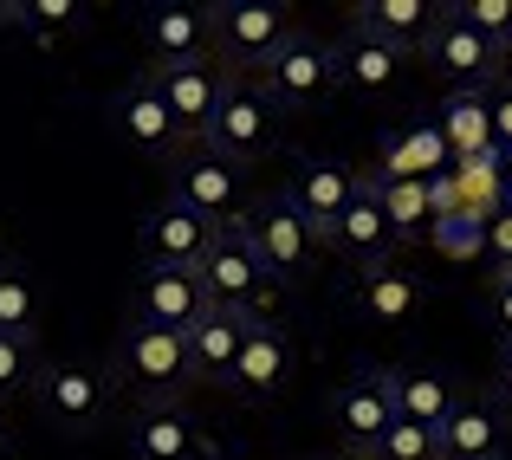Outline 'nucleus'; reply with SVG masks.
<instances>
[{
    "mask_svg": "<svg viewBox=\"0 0 512 460\" xmlns=\"http://www.w3.org/2000/svg\"><path fill=\"white\" fill-rule=\"evenodd\" d=\"M422 59L435 65L441 78H454V91H493V85H500V46L480 39L467 20H454L448 7H441L435 33L422 39Z\"/></svg>",
    "mask_w": 512,
    "mask_h": 460,
    "instance_id": "obj_10",
    "label": "nucleus"
},
{
    "mask_svg": "<svg viewBox=\"0 0 512 460\" xmlns=\"http://www.w3.org/2000/svg\"><path fill=\"white\" fill-rule=\"evenodd\" d=\"M506 208H512V150H506Z\"/></svg>",
    "mask_w": 512,
    "mask_h": 460,
    "instance_id": "obj_40",
    "label": "nucleus"
},
{
    "mask_svg": "<svg viewBox=\"0 0 512 460\" xmlns=\"http://www.w3.org/2000/svg\"><path fill=\"white\" fill-rule=\"evenodd\" d=\"M208 39L234 65L266 72V59L292 39V13L279 7V0H214L208 7Z\"/></svg>",
    "mask_w": 512,
    "mask_h": 460,
    "instance_id": "obj_5",
    "label": "nucleus"
},
{
    "mask_svg": "<svg viewBox=\"0 0 512 460\" xmlns=\"http://www.w3.org/2000/svg\"><path fill=\"white\" fill-rule=\"evenodd\" d=\"M13 20L33 26V33H52V26L85 20V7H78V0H26V7H13Z\"/></svg>",
    "mask_w": 512,
    "mask_h": 460,
    "instance_id": "obj_34",
    "label": "nucleus"
},
{
    "mask_svg": "<svg viewBox=\"0 0 512 460\" xmlns=\"http://www.w3.org/2000/svg\"><path fill=\"white\" fill-rule=\"evenodd\" d=\"M389 402H396V422L441 428L454 415V402H461V389L441 370H389Z\"/></svg>",
    "mask_w": 512,
    "mask_h": 460,
    "instance_id": "obj_25",
    "label": "nucleus"
},
{
    "mask_svg": "<svg viewBox=\"0 0 512 460\" xmlns=\"http://www.w3.org/2000/svg\"><path fill=\"white\" fill-rule=\"evenodd\" d=\"M279 143V104L266 98L253 78H227V91H221V104H214V124H208V137H201V150H214V156H227V162H260L266 150Z\"/></svg>",
    "mask_w": 512,
    "mask_h": 460,
    "instance_id": "obj_2",
    "label": "nucleus"
},
{
    "mask_svg": "<svg viewBox=\"0 0 512 460\" xmlns=\"http://www.w3.org/2000/svg\"><path fill=\"white\" fill-rule=\"evenodd\" d=\"M247 324L240 311H201L195 331H188V370H195V383H214L227 389L234 383V363H240V344H247Z\"/></svg>",
    "mask_w": 512,
    "mask_h": 460,
    "instance_id": "obj_21",
    "label": "nucleus"
},
{
    "mask_svg": "<svg viewBox=\"0 0 512 460\" xmlns=\"http://www.w3.org/2000/svg\"><path fill=\"white\" fill-rule=\"evenodd\" d=\"M33 402L59 435H91L111 409V376L91 370V363H39Z\"/></svg>",
    "mask_w": 512,
    "mask_h": 460,
    "instance_id": "obj_4",
    "label": "nucleus"
},
{
    "mask_svg": "<svg viewBox=\"0 0 512 460\" xmlns=\"http://www.w3.org/2000/svg\"><path fill=\"white\" fill-rule=\"evenodd\" d=\"M111 383L130 389V396H143V409H150V402H182V389L195 383V370H188V337L130 318L124 337H117V350H111Z\"/></svg>",
    "mask_w": 512,
    "mask_h": 460,
    "instance_id": "obj_1",
    "label": "nucleus"
},
{
    "mask_svg": "<svg viewBox=\"0 0 512 460\" xmlns=\"http://www.w3.org/2000/svg\"><path fill=\"white\" fill-rule=\"evenodd\" d=\"M111 124H117V137H124L130 150H143V156H175V150H182V130H175L163 91H156V72H143V78H130V85H117Z\"/></svg>",
    "mask_w": 512,
    "mask_h": 460,
    "instance_id": "obj_11",
    "label": "nucleus"
},
{
    "mask_svg": "<svg viewBox=\"0 0 512 460\" xmlns=\"http://www.w3.org/2000/svg\"><path fill=\"white\" fill-rule=\"evenodd\" d=\"M331 59H338V91L383 98V91L402 78V59H409V52L389 46V39H376V33H363V26H350L338 46H331Z\"/></svg>",
    "mask_w": 512,
    "mask_h": 460,
    "instance_id": "obj_20",
    "label": "nucleus"
},
{
    "mask_svg": "<svg viewBox=\"0 0 512 460\" xmlns=\"http://www.w3.org/2000/svg\"><path fill=\"white\" fill-rule=\"evenodd\" d=\"M370 188H376V201H383V214H389V234H396V247L428 240V227H435L428 182H383V175H370Z\"/></svg>",
    "mask_w": 512,
    "mask_h": 460,
    "instance_id": "obj_28",
    "label": "nucleus"
},
{
    "mask_svg": "<svg viewBox=\"0 0 512 460\" xmlns=\"http://www.w3.org/2000/svg\"><path fill=\"white\" fill-rule=\"evenodd\" d=\"M325 247L344 253V260H357L363 273H370V266H389V253H396V234H389V214H383V201H376L370 175H363L357 201L338 214V227L325 234Z\"/></svg>",
    "mask_w": 512,
    "mask_h": 460,
    "instance_id": "obj_18",
    "label": "nucleus"
},
{
    "mask_svg": "<svg viewBox=\"0 0 512 460\" xmlns=\"http://www.w3.org/2000/svg\"><path fill=\"white\" fill-rule=\"evenodd\" d=\"M0 266H7V247H0Z\"/></svg>",
    "mask_w": 512,
    "mask_h": 460,
    "instance_id": "obj_42",
    "label": "nucleus"
},
{
    "mask_svg": "<svg viewBox=\"0 0 512 460\" xmlns=\"http://www.w3.org/2000/svg\"><path fill=\"white\" fill-rule=\"evenodd\" d=\"M143 39H150L156 65H188L208 46V7H182V0H163V7L143 13Z\"/></svg>",
    "mask_w": 512,
    "mask_h": 460,
    "instance_id": "obj_24",
    "label": "nucleus"
},
{
    "mask_svg": "<svg viewBox=\"0 0 512 460\" xmlns=\"http://www.w3.org/2000/svg\"><path fill=\"white\" fill-rule=\"evenodd\" d=\"M39 331V279L26 266H0V337H26L33 344Z\"/></svg>",
    "mask_w": 512,
    "mask_h": 460,
    "instance_id": "obj_29",
    "label": "nucleus"
},
{
    "mask_svg": "<svg viewBox=\"0 0 512 460\" xmlns=\"http://www.w3.org/2000/svg\"><path fill=\"white\" fill-rule=\"evenodd\" d=\"M487 111H493V143L512 150V85H493L487 91Z\"/></svg>",
    "mask_w": 512,
    "mask_h": 460,
    "instance_id": "obj_37",
    "label": "nucleus"
},
{
    "mask_svg": "<svg viewBox=\"0 0 512 460\" xmlns=\"http://www.w3.org/2000/svg\"><path fill=\"white\" fill-rule=\"evenodd\" d=\"M39 376V350L26 344V337H0V409H7L13 396H26Z\"/></svg>",
    "mask_w": 512,
    "mask_h": 460,
    "instance_id": "obj_31",
    "label": "nucleus"
},
{
    "mask_svg": "<svg viewBox=\"0 0 512 460\" xmlns=\"http://www.w3.org/2000/svg\"><path fill=\"white\" fill-rule=\"evenodd\" d=\"M0 460H13V448H7V428H0Z\"/></svg>",
    "mask_w": 512,
    "mask_h": 460,
    "instance_id": "obj_41",
    "label": "nucleus"
},
{
    "mask_svg": "<svg viewBox=\"0 0 512 460\" xmlns=\"http://www.w3.org/2000/svg\"><path fill=\"white\" fill-rule=\"evenodd\" d=\"M156 91H163L175 130H182V143H201L214 124V104H221L227 78L214 72L208 59H188V65H156Z\"/></svg>",
    "mask_w": 512,
    "mask_h": 460,
    "instance_id": "obj_12",
    "label": "nucleus"
},
{
    "mask_svg": "<svg viewBox=\"0 0 512 460\" xmlns=\"http://www.w3.org/2000/svg\"><path fill=\"white\" fill-rule=\"evenodd\" d=\"M260 91L279 104V111H312V104H325L331 91H338V59H331L325 39L292 33L286 46H279L273 59H266Z\"/></svg>",
    "mask_w": 512,
    "mask_h": 460,
    "instance_id": "obj_7",
    "label": "nucleus"
},
{
    "mask_svg": "<svg viewBox=\"0 0 512 460\" xmlns=\"http://www.w3.org/2000/svg\"><path fill=\"white\" fill-rule=\"evenodd\" d=\"M441 143H448V156L454 162H467V156H487V150H500L493 143V111H487V91H448V104H441Z\"/></svg>",
    "mask_w": 512,
    "mask_h": 460,
    "instance_id": "obj_27",
    "label": "nucleus"
},
{
    "mask_svg": "<svg viewBox=\"0 0 512 460\" xmlns=\"http://www.w3.org/2000/svg\"><path fill=\"white\" fill-rule=\"evenodd\" d=\"M487 260L500 266V273H512V208H500L487 221Z\"/></svg>",
    "mask_w": 512,
    "mask_h": 460,
    "instance_id": "obj_36",
    "label": "nucleus"
},
{
    "mask_svg": "<svg viewBox=\"0 0 512 460\" xmlns=\"http://www.w3.org/2000/svg\"><path fill=\"white\" fill-rule=\"evenodd\" d=\"M331 428H338V441L350 454L370 460L376 441L396 428V402H389V370H376V363H363L350 383H338V396H331Z\"/></svg>",
    "mask_w": 512,
    "mask_h": 460,
    "instance_id": "obj_9",
    "label": "nucleus"
},
{
    "mask_svg": "<svg viewBox=\"0 0 512 460\" xmlns=\"http://www.w3.org/2000/svg\"><path fill=\"white\" fill-rule=\"evenodd\" d=\"M441 460H506V402L500 396H461L454 415L435 428Z\"/></svg>",
    "mask_w": 512,
    "mask_h": 460,
    "instance_id": "obj_13",
    "label": "nucleus"
},
{
    "mask_svg": "<svg viewBox=\"0 0 512 460\" xmlns=\"http://www.w3.org/2000/svg\"><path fill=\"white\" fill-rule=\"evenodd\" d=\"M370 460H441L435 448V428H415V422H396L383 441H376Z\"/></svg>",
    "mask_w": 512,
    "mask_h": 460,
    "instance_id": "obj_33",
    "label": "nucleus"
},
{
    "mask_svg": "<svg viewBox=\"0 0 512 460\" xmlns=\"http://www.w3.org/2000/svg\"><path fill=\"white\" fill-rule=\"evenodd\" d=\"M435 20H441L435 0H363L357 7L363 33L389 39V46H402V52H422V39L435 33Z\"/></svg>",
    "mask_w": 512,
    "mask_h": 460,
    "instance_id": "obj_26",
    "label": "nucleus"
},
{
    "mask_svg": "<svg viewBox=\"0 0 512 460\" xmlns=\"http://www.w3.org/2000/svg\"><path fill=\"white\" fill-rule=\"evenodd\" d=\"M292 383V337L279 331V324L253 318L247 324V344H240V363H234V396L240 402H273L279 389Z\"/></svg>",
    "mask_w": 512,
    "mask_h": 460,
    "instance_id": "obj_15",
    "label": "nucleus"
},
{
    "mask_svg": "<svg viewBox=\"0 0 512 460\" xmlns=\"http://www.w3.org/2000/svg\"><path fill=\"white\" fill-rule=\"evenodd\" d=\"M428 247H435L441 260H480V253H487V221H480V214H441V221L428 227Z\"/></svg>",
    "mask_w": 512,
    "mask_h": 460,
    "instance_id": "obj_30",
    "label": "nucleus"
},
{
    "mask_svg": "<svg viewBox=\"0 0 512 460\" xmlns=\"http://www.w3.org/2000/svg\"><path fill=\"white\" fill-rule=\"evenodd\" d=\"M500 85H512V39L500 46Z\"/></svg>",
    "mask_w": 512,
    "mask_h": 460,
    "instance_id": "obj_39",
    "label": "nucleus"
},
{
    "mask_svg": "<svg viewBox=\"0 0 512 460\" xmlns=\"http://www.w3.org/2000/svg\"><path fill=\"white\" fill-rule=\"evenodd\" d=\"M454 20H467L480 39H493V46H506L512 39V0H454Z\"/></svg>",
    "mask_w": 512,
    "mask_h": 460,
    "instance_id": "obj_32",
    "label": "nucleus"
},
{
    "mask_svg": "<svg viewBox=\"0 0 512 460\" xmlns=\"http://www.w3.org/2000/svg\"><path fill=\"white\" fill-rule=\"evenodd\" d=\"M214 234H221V227L188 214L182 201H163V208L143 214V253H150V266H182V273H195Z\"/></svg>",
    "mask_w": 512,
    "mask_h": 460,
    "instance_id": "obj_19",
    "label": "nucleus"
},
{
    "mask_svg": "<svg viewBox=\"0 0 512 460\" xmlns=\"http://www.w3.org/2000/svg\"><path fill=\"white\" fill-rule=\"evenodd\" d=\"M240 162L214 156V150H182L169 162V201H182L188 214H201L208 227H234L240 221Z\"/></svg>",
    "mask_w": 512,
    "mask_h": 460,
    "instance_id": "obj_8",
    "label": "nucleus"
},
{
    "mask_svg": "<svg viewBox=\"0 0 512 460\" xmlns=\"http://www.w3.org/2000/svg\"><path fill=\"white\" fill-rule=\"evenodd\" d=\"M240 234H247L253 253H260L266 279H279V286H286V279H305V266H312L318 247H325L286 195H273V201H260L253 214H240Z\"/></svg>",
    "mask_w": 512,
    "mask_h": 460,
    "instance_id": "obj_6",
    "label": "nucleus"
},
{
    "mask_svg": "<svg viewBox=\"0 0 512 460\" xmlns=\"http://www.w3.org/2000/svg\"><path fill=\"white\" fill-rule=\"evenodd\" d=\"M500 402H512V344H500Z\"/></svg>",
    "mask_w": 512,
    "mask_h": 460,
    "instance_id": "obj_38",
    "label": "nucleus"
},
{
    "mask_svg": "<svg viewBox=\"0 0 512 460\" xmlns=\"http://www.w3.org/2000/svg\"><path fill=\"white\" fill-rule=\"evenodd\" d=\"M130 435V454L137 460H208V435L201 422L182 409V402H150L124 422Z\"/></svg>",
    "mask_w": 512,
    "mask_h": 460,
    "instance_id": "obj_14",
    "label": "nucleus"
},
{
    "mask_svg": "<svg viewBox=\"0 0 512 460\" xmlns=\"http://www.w3.org/2000/svg\"><path fill=\"white\" fill-rule=\"evenodd\" d=\"M208 311V292H201L195 273L182 266H143L137 279V324H163V331H195V318Z\"/></svg>",
    "mask_w": 512,
    "mask_h": 460,
    "instance_id": "obj_16",
    "label": "nucleus"
},
{
    "mask_svg": "<svg viewBox=\"0 0 512 460\" xmlns=\"http://www.w3.org/2000/svg\"><path fill=\"white\" fill-rule=\"evenodd\" d=\"M357 188H363V175L350 169V162H305L299 175H292V188H286V201L305 214V227H312L318 240L338 227V214L357 201Z\"/></svg>",
    "mask_w": 512,
    "mask_h": 460,
    "instance_id": "obj_17",
    "label": "nucleus"
},
{
    "mask_svg": "<svg viewBox=\"0 0 512 460\" xmlns=\"http://www.w3.org/2000/svg\"><path fill=\"white\" fill-rule=\"evenodd\" d=\"M350 305L370 324H383V331H402V324H415V311H422V279L402 273V266H370V273H357Z\"/></svg>",
    "mask_w": 512,
    "mask_h": 460,
    "instance_id": "obj_23",
    "label": "nucleus"
},
{
    "mask_svg": "<svg viewBox=\"0 0 512 460\" xmlns=\"http://www.w3.org/2000/svg\"><path fill=\"white\" fill-rule=\"evenodd\" d=\"M195 279H201V292H208L214 311H240V318H260V299H266V286H273L266 266H260V253H253L247 234H240V221L208 240Z\"/></svg>",
    "mask_w": 512,
    "mask_h": 460,
    "instance_id": "obj_3",
    "label": "nucleus"
},
{
    "mask_svg": "<svg viewBox=\"0 0 512 460\" xmlns=\"http://www.w3.org/2000/svg\"><path fill=\"white\" fill-rule=\"evenodd\" d=\"M454 156L448 143H441V124H402L383 137V156H376V175L383 182H435V175H448Z\"/></svg>",
    "mask_w": 512,
    "mask_h": 460,
    "instance_id": "obj_22",
    "label": "nucleus"
},
{
    "mask_svg": "<svg viewBox=\"0 0 512 460\" xmlns=\"http://www.w3.org/2000/svg\"><path fill=\"white\" fill-rule=\"evenodd\" d=\"M487 318H493V331H500V344H512V273H493Z\"/></svg>",
    "mask_w": 512,
    "mask_h": 460,
    "instance_id": "obj_35",
    "label": "nucleus"
}]
</instances>
